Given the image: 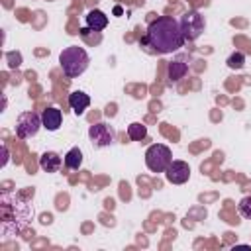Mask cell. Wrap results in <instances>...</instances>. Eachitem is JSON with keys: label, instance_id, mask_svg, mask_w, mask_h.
I'll return each instance as SVG.
<instances>
[{"label": "cell", "instance_id": "obj_7", "mask_svg": "<svg viewBox=\"0 0 251 251\" xmlns=\"http://www.w3.org/2000/svg\"><path fill=\"white\" fill-rule=\"evenodd\" d=\"M165 175H167V180L169 182H173V184H184L190 178V167L184 161H173L167 167Z\"/></svg>", "mask_w": 251, "mask_h": 251}, {"label": "cell", "instance_id": "obj_15", "mask_svg": "<svg viewBox=\"0 0 251 251\" xmlns=\"http://www.w3.org/2000/svg\"><path fill=\"white\" fill-rule=\"evenodd\" d=\"M243 65H245V55H243V53L235 51V53H231V55L227 57V67H229V69L239 71V69H243Z\"/></svg>", "mask_w": 251, "mask_h": 251}, {"label": "cell", "instance_id": "obj_6", "mask_svg": "<svg viewBox=\"0 0 251 251\" xmlns=\"http://www.w3.org/2000/svg\"><path fill=\"white\" fill-rule=\"evenodd\" d=\"M88 137H90L94 147H108L116 141V131H114L112 126H108L104 122H98V124H92L88 127Z\"/></svg>", "mask_w": 251, "mask_h": 251}, {"label": "cell", "instance_id": "obj_3", "mask_svg": "<svg viewBox=\"0 0 251 251\" xmlns=\"http://www.w3.org/2000/svg\"><path fill=\"white\" fill-rule=\"evenodd\" d=\"M173 163V153L163 143H153L145 151V165L151 173H165L167 167Z\"/></svg>", "mask_w": 251, "mask_h": 251}, {"label": "cell", "instance_id": "obj_17", "mask_svg": "<svg viewBox=\"0 0 251 251\" xmlns=\"http://www.w3.org/2000/svg\"><path fill=\"white\" fill-rule=\"evenodd\" d=\"M8 67L10 69H18L20 65H22V55L20 53H8Z\"/></svg>", "mask_w": 251, "mask_h": 251}, {"label": "cell", "instance_id": "obj_8", "mask_svg": "<svg viewBox=\"0 0 251 251\" xmlns=\"http://www.w3.org/2000/svg\"><path fill=\"white\" fill-rule=\"evenodd\" d=\"M41 122H43V127H45V129H49V131H57V129L61 127L63 114H61L59 108L51 106V108L43 110V114H41Z\"/></svg>", "mask_w": 251, "mask_h": 251}, {"label": "cell", "instance_id": "obj_16", "mask_svg": "<svg viewBox=\"0 0 251 251\" xmlns=\"http://www.w3.org/2000/svg\"><path fill=\"white\" fill-rule=\"evenodd\" d=\"M237 210L245 220H251V196H243L237 204Z\"/></svg>", "mask_w": 251, "mask_h": 251}, {"label": "cell", "instance_id": "obj_1", "mask_svg": "<svg viewBox=\"0 0 251 251\" xmlns=\"http://www.w3.org/2000/svg\"><path fill=\"white\" fill-rule=\"evenodd\" d=\"M184 35L180 29V22L171 16H157L149 25L145 35L141 37V45H145L151 53H173L184 45Z\"/></svg>", "mask_w": 251, "mask_h": 251}, {"label": "cell", "instance_id": "obj_19", "mask_svg": "<svg viewBox=\"0 0 251 251\" xmlns=\"http://www.w3.org/2000/svg\"><path fill=\"white\" fill-rule=\"evenodd\" d=\"M114 14H116V16H120V14H122V8H120V6H116V8H114Z\"/></svg>", "mask_w": 251, "mask_h": 251}, {"label": "cell", "instance_id": "obj_10", "mask_svg": "<svg viewBox=\"0 0 251 251\" xmlns=\"http://www.w3.org/2000/svg\"><path fill=\"white\" fill-rule=\"evenodd\" d=\"M63 165V159L59 153L55 151H45L41 157H39V167L45 171V173H57Z\"/></svg>", "mask_w": 251, "mask_h": 251}, {"label": "cell", "instance_id": "obj_12", "mask_svg": "<svg viewBox=\"0 0 251 251\" xmlns=\"http://www.w3.org/2000/svg\"><path fill=\"white\" fill-rule=\"evenodd\" d=\"M188 71V65L182 61V59H175L169 63V69H167V75H169V80L171 82H178Z\"/></svg>", "mask_w": 251, "mask_h": 251}, {"label": "cell", "instance_id": "obj_13", "mask_svg": "<svg viewBox=\"0 0 251 251\" xmlns=\"http://www.w3.org/2000/svg\"><path fill=\"white\" fill-rule=\"evenodd\" d=\"M80 165H82V151L78 147L69 149V153L65 155V167L71 171H76V169H80Z\"/></svg>", "mask_w": 251, "mask_h": 251}, {"label": "cell", "instance_id": "obj_4", "mask_svg": "<svg viewBox=\"0 0 251 251\" xmlns=\"http://www.w3.org/2000/svg\"><path fill=\"white\" fill-rule=\"evenodd\" d=\"M178 22H180V29H182V35H184L186 41H196L202 35L204 27H206L204 16L200 12H196V10L184 12Z\"/></svg>", "mask_w": 251, "mask_h": 251}, {"label": "cell", "instance_id": "obj_11", "mask_svg": "<svg viewBox=\"0 0 251 251\" xmlns=\"http://www.w3.org/2000/svg\"><path fill=\"white\" fill-rule=\"evenodd\" d=\"M84 18H86V25L94 31H102L108 25V16L102 10H90Z\"/></svg>", "mask_w": 251, "mask_h": 251}, {"label": "cell", "instance_id": "obj_5", "mask_svg": "<svg viewBox=\"0 0 251 251\" xmlns=\"http://www.w3.org/2000/svg\"><path fill=\"white\" fill-rule=\"evenodd\" d=\"M41 126H43V122H41V116L37 112H33V110L22 112L16 120V135L20 139H29V137L37 135Z\"/></svg>", "mask_w": 251, "mask_h": 251}, {"label": "cell", "instance_id": "obj_18", "mask_svg": "<svg viewBox=\"0 0 251 251\" xmlns=\"http://www.w3.org/2000/svg\"><path fill=\"white\" fill-rule=\"evenodd\" d=\"M2 153H4V159H2V167L8 163V149L6 147H2Z\"/></svg>", "mask_w": 251, "mask_h": 251}, {"label": "cell", "instance_id": "obj_9", "mask_svg": "<svg viewBox=\"0 0 251 251\" xmlns=\"http://www.w3.org/2000/svg\"><path fill=\"white\" fill-rule=\"evenodd\" d=\"M69 106H71V110H73L75 114L80 116V114L90 106V96H88L86 92H82V90H75V92L69 94Z\"/></svg>", "mask_w": 251, "mask_h": 251}, {"label": "cell", "instance_id": "obj_2", "mask_svg": "<svg viewBox=\"0 0 251 251\" xmlns=\"http://www.w3.org/2000/svg\"><path fill=\"white\" fill-rule=\"evenodd\" d=\"M59 63H61V69L63 73L69 76V78H76L80 76L86 69H88V53L78 47V45H71V47H65L59 55Z\"/></svg>", "mask_w": 251, "mask_h": 251}, {"label": "cell", "instance_id": "obj_14", "mask_svg": "<svg viewBox=\"0 0 251 251\" xmlns=\"http://www.w3.org/2000/svg\"><path fill=\"white\" fill-rule=\"evenodd\" d=\"M127 135L133 141H141V139L147 137V127L143 124H139V122H133V124L127 126Z\"/></svg>", "mask_w": 251, "mask_h": 251}]
</instances>
